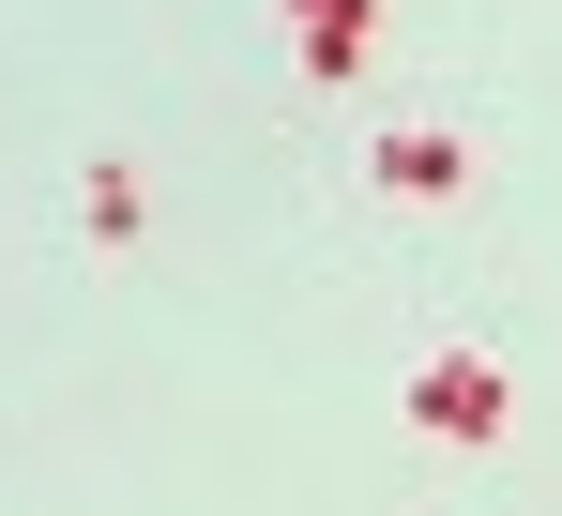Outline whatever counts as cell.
Instances as JSON below:
<instances>
[{
  "instance_id": "obj_1",
  "label": "cell",
  "mask_w": 562,
  "mask_h": 516,
  "mask_svg": "<svg viewBox=\"0 0 562 516\" xmlns=\"http://www.w3.org/2000/svg\"><path fill=\"white\" fill-rule=\"evenodd\" d=\"M411 426L426 440H502L517 426V380H502L486 349H426V364H411Z\"/></svg>"
},
{
  "instance_id": "obj_2",
  "label": "cell",
  "mask_w": 562,
  "mask_h": 516,
  "mask_svg": "<svg viewBox=\"0 0 562 516\" xmlns=\"http://www.w3.org/2000/svg\"><path fill=\"white\" fill-rule=\"evenodd\" d=\"M366 182H380V198H457V182H471V137H380Z\"/></svg>"
},
{
  "instance_id": "obj_3",
  "label": "cell",
  "mask_w": 562,
  "mask_h": 516,
  "mask_svg": "<svg viewBox=\"0 0 562 516\" xmlns=\"http://www.w3.org/2000/svg\"><path fill=\"white\" fill-rule=\"evenodd\" d=\"M77 228H92V244L122 258V244H137V228H153V182L122 168V153H106V168H77Z\"/></svg>"
}]
</instances>
